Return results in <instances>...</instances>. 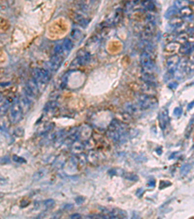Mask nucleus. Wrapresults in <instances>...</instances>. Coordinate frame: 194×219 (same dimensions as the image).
I'll list each match as a JSON object with an SVG mask.
<instances>
[{
	"instance_id": "44",
	"label": "nucleus",
	"mask_w": 194,
	"mask_h": 219,
	"mask_svg": "<svg viewBox=\"0 0 194 219\" xmlns=\"http://www.w3.org/2000/svg\"><path fill=\"white\" fill-rule=\"evenodd\" d=\"M13 160H14L15 162H18V163H25V160L24 159H22V158H19L18 156H16L15 155L14 157H13Z\"/></svg>"
},
{
	"instance_id": "43",
	"label": "nucleus",
	"mask_w": 194,
	"mask_h": 219,
	"mask_svg": "<svg viewBox=\"0 0 194 219\" xmlns=\"http://www.w3.org/2000/svg\"><path fill=\"white\" fill-rule=\"evenodd\" d=\"M148 187L149 188H154L155 186V180L152 178V179H150L149 182H148Z\"/></svg>"
},
{
	"instance_id": "27",
	"label": "nucleus",
	"mask_w": 194,
	"mask_h": 219,
	"mask_svg": "<svg viewBox=\"0 0 194 219\" xmlns=\"http://www.w3.org/2000/svg\"><path fill=\"white\" fill-rule=\"evenodd\" d=\"M176 36L174 33H172V32H168V33H165L164 35H163V39H164V41H165V43H170V42H173L175 39H176Z\"/></svg>"
},
{
	"instance_id": "41",
	"label": "nucleus",
	"mask_w": 194,
	"mask_h": 219,
	"mask_svg": "<svg viewBox=\"0 0 194 219\" xmlns=\"http://www.w3.org/2000/svg\"><path fill=\"white\" fill-rule=\"evenodd\" d=\"M81 65H82V64L80 63V61H79V60H78V58H76L75 61H72V63H71V66H70V67H71V68H78L79 66H81Z\"/></svg>"
},
{
	"instance_id": "49",
	"label": "nucleus",
	"mask_w": 194,
	"mask_h": 219,
	"mask_svg": "<svg viewBox=\"0 0 194 219\" xmlns=\"http://www.w3.org/2000/svg\"><path fill=\"white\" fill-rule=\"evenodd\" d=\"M71 218H81V214H79V213H74V214H72L70 216Z\"/></svg>"
},
{
	"instance_id": "19",
	"label": "nucleus",
	"mask_w": 194,
	"mask_h": 219,
	"mask_svg": "<svg viewBox=\"0 0 194 219\" xmlns=\"http://www.w3.org/2000/svg\"><path fill=\"white\" fill-rule=\"evenodd\" d=\"M192 46H191V44L189 42H186L185 44H182V46L180 47V53L183 54V55H188V54H190L191 50H192Z\"/></svg>"
},
{
	"instance_id": "20",
	"label": "nucleus",
	"mask_w": 194,
	"mask_h": 219,
	"mask_svg": "<svg viewBox=\"0 0 194 219\" xmlns=\"http://www.w3.org/2000/svg\"><path fill=\"white\" fill-rule=\"evenodd\" d=\"M182 24H183V18L181 16H175L170 19V25L175 28L180 27Z\"/></svg>"
},
{
	"instance_id": "31",
	"label": "nucleus",
	"mask_w": 194,
	"mask_h": 219,
	"mask_svg": "<svg viewBox=\"0 0 194 219\" xmlns=\"http://www.w3.org/2000/svg\"><path fill=\"white\" fill-rule=\"evenodd\" d=\"M88 160L90 162L91 164H96L97 160H98V156H97V153L95 151H90L88 156Z\"/></svg>"
},
{
	"instance_id": "28",
	"label": "nucleus",
	"mask_w": 194,
	"mask_h": 219,
	"mask_svg": "<svg viewBox=\"0 0 194 219\" xmlns=\"http://www.w3.org/2000/svg\"><path fill=\"white\" fill-rule=\"evenodd\" d=\"M62 45H63L64 50L69 52V51L72 50V48H73V41L71 39H69V38H66V39H64V41H63Z\"/></svg>"
},
{
	"instance_id": "14",
	"label": "nucleus",
	"mask_w": 194,
	"mask_h": 219,
	"mask_svg": "<svg viewBox=\"0 0 194 219\" xmlns=\"http://www.w3.org/2000/svg\"><path fill=\"white\" fill-rule=\"evenodd\" d=\"M124 109H125L126 112H128L129 114H135V113H137V111L139 109H141V108L139 107V105H138V103H132V102H126L125 104H124Z\"/></svg>"
},
{
	"instance_id": "39",
	"label": "nucleus",
	"mask_w": 194,
	"mask_h": 219,
	"mask_svg": "<svg viewBox=\"0 0 194 219\" xmlns=\"http://www.w3.org/2000/svg\"><path fill=\"white\" fill-rule=\"evenodd\" d=\"M174 116L175 117H177V118H179V117H181V115L183 114V109L181 107H177V108H175L174 109Z\"/></svg>"
},
{
	"instance_id": "17",
	"label": "nucleus",
	"mask_w": 194,
	"mask_h": 219,
	"mask_svg": "<svg viewBox=\"0 0 194 219\" xmlns=\"http://www.w3.org/2000/svg\"><path fill=\"white\" fill-rule=\"evenodd\" d=\"M142 80L145 82V83H150V84H155V81H156V78L152 73L150 72H144L142 75Z\"/></svg>"
},
{
	"instance_id": "10",
	"label": "nucleus",
	"mask_w": 194,
	"mask_h": 219,
	"mask_svg": "<svg viewBox=\"0 0 194 219\" xmlns=\"http://www.w3.org/2000/svg\"><path fill=\"white\" fill-rule=\"evenodd\" d=\"M85 143L82 142L81 140H76L75 142H73L72 144H71V151H72L73 154H75V155H79V154H81L82 152H83V150L85 149Z\"/></svg>"
},
{
	"instance_id": "12",
	"label": "nucleus",
	"mask_w": 194,
	"mask_h": 219,
	"mask_svg": "<svg viewBox=\"0 0 194 219\" xmlns=\"http://www.w3.org/2000/svg\"><path fill=\"white\" fill-rule=\"evenodd\" d=\"M73 20H75L77 24H79L81 25L82 27H86L88 25V24H89V20L88 19H86V18H85L84 16H82L81 14H77V15H75V16L73 17Z\"/></svg>"
},
{
	"instance_id": "25",
	"label": "nucleus",
	"mask_w": 194,
	"mask_h": 219,
	"mask_svg": "<svg viewBox=\"0 0 194 219\" xmlns=\"http://www.w3.org/2000/svg\"><path fill=\"white\" fill-rule=\"evenodd\" d=\"M142 6L144 7L145 9L149 10V11H154V4L152 0H143Z\"/></svg>"
},
{
	"instance_id": "30",
	"label": "nucleus",
	"mask_w": 194,
	"mask_h": 219,
	"mask_svg": "<svg viewBox=\"0 0 194 219\" xmlns=\"http://www.w3.org/2000/svg\"><path fill=\"white\" fill-rule=\"evenodd\" d=\"M191 13H192V9L189 8V7H185V8L180 10V14L181 17H189L191 16Z\"/></svg>"
},
{
	"instance_id": "6",
	"label": "nucleus",
	"mask_w": 194,
	"mask_h": 219,
	"mask_svg": "<svg viewBox=\"0 0 194 219\" xmlns=\"http://www.w3.org/2000/svg\"><path fill=\"white\" fill-rule=\"evenodd\" d=\"M158 122H159V126L162 130H165V128L167 127L168 123H169V115H168V109L163 108L159 113L158 116Z\"/></svg>"
},
{
	"instance_id": "45",
	"label": "nucleus",
	"mask_w": 194,
	"mask_h": 219,
	"mask_svg": "<svg viewBox=\"0 0 194 219\" xmlns=\"http://www.w3.org/2000/svg\"><path fill=\"white\" fill-rule=\"evenodd\" d=\"M167 185H171V182H167V181H161V182H160V185H159V187L161 188V189H163V188L167 187Z\"/></svg>"
},
{
	"instance_id": "8",
	"label": "nucleus",
	"mask_w": 194,
	"mask_h": 219,
	"mask_svg": "<svg viewBox=\"0 0 194 219\" xmlns=\"http://www.w3.org/2000/svg\"><path fill=\"white\" fill-rule=\"evenodd\" d=\"M142 94L147 95V96H154L156 94V89H155V84L145 83L143 86L140 87Z\"/></svg>"
},
{
	"instance_id": "47",
	"label": "nucleus",
	"mask_w": 194,
	"mask_h": 219,
	"mask_svg": "<svg viewBox=\"0 0 194 219\" xmlns=\"http://www.w3.org/2000/svg\"><path fill=\"white\" fill-rule=\"evenodd\" d=\"M84 200H85V199H84L83 197H77V198H76V200H75V202L77 203L78 205H82V203H83V202H84Z\"/></svg>"
},
{
	"instance_id": "42",
	"label": "nucleus",
	"mask_w": 194,
	"mask_h": 219,
	"mask_svg": "<svg viewBox=\"0 0 194 219\" xmlns=\"http://www.w3.org/2000/svg\"><path fill=\"white\" fill-rule=\"evenodd\" d=\"M147 20H148V22H154L155 16L154 14H152V13H150V14L147 15Z\"/></svg>"
},
{
	"instance_id": "37",
	"label": "nucleus",
	"mask_w": 194,
	"mask_h": 219,
	"mask_svg": "<svg viewBox=\"0 0 194 219\" xmlns=\"http://www.w3.org/2000/svg\"><path fill=\"white\" fill-rule=\"evenodd\" d=\"M190 169H191V165L190 164L183 165V167H182V175H185L188 171H190Z\"/></svg>"
},
{
	"instance_id": "22",
	"label": "nucleus",
	"mask_w": 194,
	"mask_h": 219,
	"mask_svg": "<svg viewBox=\"0 0 194 219\" xmlns=\"http://www.w3.org/2000/svg\"><path fill=\"white\" fill-rule=\"evenodd\" d=\"M188 4H189L188 0H175L174 1V6L177 7L179 10L185 8V7H187Z\"/></svg>"
},
{
	"instance_id": "53",
	"label": "nucleus",
	"mask_w": 194,
	"mask_h": 219,
	"mask_svg": "<svg viewBox=\"0 0 194 219\" xmlns=\"http://www.w3.org/2000/svg\"><path fill=\"white\" fill-rule=\"evenodd\" d=\"M190 60H191V61H193V63H194V53H192V54H191V56H190Z\"/></svg>"
},
{
	"instance_id": "48",
	"label": "nucleus",
	"mask_w": 194,
	"mask_h": 219,
	"mask_svg": "<svg viewBox=\"0 0 194 219\" xmlns=\"http://www.w3.org/2000/svg\"><path fill=\"white\" fill-rule=\"evenodd\" d=\"M188 41H189V42H194V32L189 33V36H188Z\"/></svg>"
},
{
	"instance_id": "54",
	"label": "nucleus",
	"mask_w": 194,
	"mask_h": 219,
	"mask_svg": "<svg viewBox=\"0 0 194 219\" xmlns=\"http://www.w3.org/2000/svg\"><path fill=\"white\" fill-rule=\"evenodd\" d=\"M192 10H193V11H194V4L192 5Z\"/></svg>"
},
{
	"instance_id": "15",
	"label": "nucleus",
	"mask_w": 194,
	"mask_h": 219,
	"mask_svg": "<svg viewBox=\"0 0 194 219\" xmlns=\"http://www.w3.org/2000/svg\"><path fill=\"white\" fill-rule=\"evenodd\" d=\"M180 43H178L177 41H173V42H170V43H168L167 45H166V47H165V52H167V53H175V52H177V51H179L180 50Z\"/></svg>"
},
{
	"instance_id": "29",
	"label": "nucleus",
	"mask_w": 194,
	"mask_h": 219,
	"mask_svg": "<svg viewBox=\"0 0 194 219\" xmlns=\"http://www.w3.org/2000/svg\"><path fill=\"white\" fill-rule=\"evenodd\" d=\"M82 31H80L79 29H77V28H74V29L72 30V32H71V37H72V39H74L75 41H79L81 39L82 37Z\"/></svg>"
},
{
	"instance_id": "38",
	"label": "nucleus",
	"mask_w": 194,
	"mask_h": 219,
	"mask_svg": "<svg viewBox=\"0 0 194 219\" xmlns=\"http://www.w3.org/2000/svg\"><path fill=\"white\" fill-rule=\"evenodd\" d=\"M55 106H57V102H55V101H50L45 106V110H46V111H48V110L53 109V108H55Z\"/></svg>"
},
{
	"instance_id": "46",
	"label": "nucleus",
	"mask_w": 194,
	"mask_h": 219,
	"mask_svg": "<svg viewBox=\"0 0 194 219\" xmlns=\"http://www.w3.org/2000/svg\"><path fill=\"white\" fill-rule=\"evenodd\" d=\"M168 87H169L170 89H172V90H176L177 89V87H178V82H172V83L169 84V86Z\"/></svg>"
},
{
	"instance_id": "18",
	"label": "nucleus",
	"mask_w": 194,
	"mask_h": 219,
	"mask_svg": "<svg viewBox=\"0 0 194 219\" xmlns=\"http://www.w3.org/2000/svg\"><path fill=\"white\" fill-rule=\"evenodd\" d=\"M179 14H180V10H179L177 7L173 6V7H170V8L166 11L165 18L166 19H171V18H173L175 16H178Z\"/></svg>"
},
{
	"instance_id": "16",
	"label": "nucleus",
	"mask_w": 194,
	"mask_h": 219,
	"mask_svg": "<svg viewBox=\"0 0 194 219\" xmlns=\"http://www.w3.org/2000/svg\"><path fill=\"white\" fill-rule=\"evenodd\" d=\"M26 87L28 88V89L31 91L33 94L35 95V96H37V94L39 92V87H38V84H37V82L35 81L34 79H30V80H28V82H27V84H26Z\"/></svg>"
},
{
	"instance_id": "5",
	"label": "nucleus",
	"mask_w": 194,
	"mask_h": 219,
	"mask_svg": "<svg viewBox=\"0 0 194 219\" xmlns=\"http://www.w3.org/2000/svg\"><path fill=\"white\" fill-rule=\"evenodd\" d=\"M106 135L112 141H114V142H119V141L124 139V137H125L126 135V133H119V131H117L116 130H111V129H109V130L107 131Z\"/></svg>"
},
{
	"instance_id": "35",
	"label": "nucleus",
	"mask_w": 194,
	"mask_h": 219,
	"mask_svg": "<svg viewBox=\"0 0 194 219\" xmlns=\"http://www.w3.org/2000/svg\"><path fill=\"white\" fill-rule=\"evenodd\" d=\"M85 147L86 148V149H92V148H94V146H95V142L93 141V139H91V138H89V139H88V140H85Z\"/></svg>"
},
{
	"instance_id": "24",
	"label": "nucleus",
	"mask_w": 194,
	"mask_h": 219,
	"mask_svg": "<svg viewBox=\"0 0 194 219\" xmlns=\"http://www.w3.org/2000/svg\"><path fill=\"white\" fill-rule=\"evenodd\" d=\"M31 99H29L27 96H25V95H24L22 97V99H20V104H22V108H25V109H28L29 106H30V103H31Z\"/></svg>"
},
{
	"instance_id": "2",
	"label": "nucleus",
	"mask_w": 194,
	"mask_h": 219,
	"mask_svg": "<svg viewBox=\"0 0 194 219\" xmlns=\"http://www.w3.org/2000/svg\"><path fill=\"white\" fill-rule=\"evenodd\" d=\"M22 117V106L20 102H15L10 108V120L12 123H18Z\"/></svg>"
},
{
	"instance_id": "32",
	"label": "nucleus",
	"mask_w": 194,
	"mask_h": 219,
	"mask_svg": "<svg viewBox=\"0 0 194 219\" xmlns=\"http://www.w3.org/2000/svg\"><path fill=\"white\" fill-rule=\"evenodd\" d=\"M123 176H124V178H125L126 180H130V181H137V180L139 179L138 175L133 173V172H128V173L124 174Z\"/></svg>"
},
{
	"instance_id": "40",
	"label": "nucleus",
	"mask_w": 194,
	"mask_h": 219,
	"mask_svg": "<svg viewBox=\"0 0 194 219\" xmlns=\"http://www.w3.org/2000/svg\"><path fill=\"white\" fill-rule=\"evenodd\" d=\"M44 175H45L44 171H37V172H36V174H34V176H33V178H34L35 180H38V179H40L42 176H44Z\"/></svg>"
},
{
	"instance_id": "50",
	"label": "nucleus",
	"mask_w": 194,
	"mask_h": 219,
	"mask_svg": "<svg viewBox=\"0 0 194 219\" xmlns=\"http://www.w3.org/2000/svg\"><path fill=\"white\" fill-rule=\"evenodd\" d=\"M194 107V101H192L191 103H189L188 104V106H187V109L188 110H190V109H192V108Z\"/></svg>"
},
{
	"instance_id": "51",
	"label": "nucleus",
	"mask_w": 194,
	"mask_h": 219,
	"mask_svg": "<svg viewBox=\"0 0 194 219\" xmlns=\"http://www.w3.org/2000/svg\"><path fill=\"white\" fill-rule=\"evenodd\" d=\"M142 192H144V189H142V188H141V189H138L137 192H136V195L141 196V193H142Z\"/></svg>"
},
{
	"instance_id": "9",
	"label": "nucleus",
	"mask_w": 194,
	"mask_h": 219,
	"mask_svg": "<svg viewBox=\"0 0 194 219\" xmlns=\"http://www.w3.org/2000/svg\"><path fill=\"white\" fill-rule=\"evenodd\" d=\"M79 135H80V139L82 140H88L90 138L91 135V129L88 125H84L83 127L79 131Z\"/></svg>"
},
{
	"instance_id": "36",
	"label": "nucleus",
	"mask_w": 194,
	"mask_h": 219,
	"mask_svg": "<svg viewBox=\"0 0 194 219\" xmlns=\"http://www.w3.org/2000/svg\"><path fill=\"white\" fill-rule=\"evenodd\" d=\"M55 202L53 201V199H49V200H46L44 202V205L46 207L47 209H50V208H53L55 207Z\"/></svg>"
},
{
	"instance_id": "3",
	"label": "nucleus",
	"mask_w": 194,
	"mask_h": 219,
	"mask_svg": "<svg viewBox=\"0 0 194 219\" xmlns=\"http://www.w3.org/2000/svg\"><path fill=\"white\" fill-rule=\"evenodd\" d=\"M181 63V58L178 55H172L166 60V68H167L168 74L173 75L175 74L176 69L178 68L179 64Z\"/></svg>"
},
{
	"instance_id": "7",
	"label": "nucleus",
	"mask_w": 194,
	"mask_h": 219,
	"mask_svg": "<svg viewBox=\"0 0 194 219\" xmlns=\"http://www.w3.org/2000/svg\"><path fill=\"white\" fill-rule=\"evenodd\" d=\"M62 58L61 56L58 55H53L51 58L50 63H49V67L52 71H57L58 68L60 67L61 63H62Z\"/></svg>"
},
{
	"instance_id": "26",
	"label": "nucleus",
	"mask_w": 194,
	"mask_h": 219,
	"mask_svg": "<svg viewBox=\"0 0 194 219\" xmlns=\"http://www.w3.org/2000/svg\"><path fill=\"white\" fill-rule=\"evenodd\" d=\"M86 161H88V157H86V155H84V154H82V153L79 154L78 157H77V164L79 165V166L84 167L86 166Z\"/></svg>"
},
{
	"instance_id": "13",
	"label": "nucleus",
	"mask_w": 194,
	"mask_h": 219,
	"mask_svg": "<svg viewBox=\"0 0 194 219\" xmlns=\"http://www.w3.org/2000/svg\"><path fill=\"white\" fill-rule=\"evenodd\" d=\"M108 218H125L126 213L121 209H113L107 213Z\"/></svg>"
},
{
	"instance_id": "4",
	"label": "nucleus",
	"mask_w": 194,
	"mask_h": 219,
	"mask_svg": "<svg viewBox=\"0 0 194 219\" xmlns=\"http://www.w3.org/2000/svg\"><path fill=\"white\" fill-rule=\"evenodd\" d=\"M155 33V24L154 22H149L145 25L143 30V39L150 40Z\"/></svg>"
},
{
	"instance_id": "11",
	"label": "nucleus",
	"mask_w": 194,
	"mask_h": 219,
	"mask_svg": "<svg viewBox=\"0 0 194 219\" xmlns=\"http://www.w3.org/2000/svg\"><path fill=\"white\" fill-rule=\"evenodd\" d=\"M77 58L82 65H84V64H86L90 61V54L85 50H80L77 54Z\"/></svg>"
},
{
	"instance_id": "33",
	"label": "nucleus",
	"mask_w": 194,
	"mask_h": 219,
	"mask_svg": "<svg viewBox=\"0 0 194 219\" xmlns=\"http://www.w3.org/2000/svg\"><path fill=\"white\" fill-rule=\"evenodd\" d=\"M42 70V79L43 81L46 82V83H48L49 81H50L51 79V73L49 70H46V69H41Z\"/></svg>"
},
{
	"instance_id": "52",
	"label": "nucleus",
	"mask_w": 194,
	"mask_h": 219,
	"mask_svg": "<svg viewBox=\"0 0 194 219\" xmlns=\"http://www.w3.org/2000/svg\"><path fill=\"white\" fill-rule=\"evenodd\" d=\"M64 207L66 208V209H67V208H72L73 207V205H65Z\"/></svg>"
},
{
	"instance_id": "34",
	"label": "nucleus",
	"mask_w": 194,
	"mask_h": 219,
	"mask_svg": "<svg viewBox=\"0 0 194 219\" xmlns=\"http://www.w3.org/2000/svg\"><path fill=\"white\" fill-rule=\"evenodd\" d=\"M63 52H64V48H63V45L57 44V45H55V48H53V53H55V55L61 56V54H62Z\"/></svg>"
},
{
	"instance_id": "21",
	"label": "nucleus",
	"mask_w": 194,
	"mask_h": 219,
	"mask_svg": "<svg viewBox=\"0 0 194 219\" xmlns=\"http://www.w3.org/2000/svg\"><path fill=\"white\" fill-rule=\"evenodd\" d=\"M188 34L187 32H181L177 37H176V41L180 44H185L186 42H188Z\"/></svg>"
},
{
	"instance_id": "1",
	"label": "nucleus",
	"mask_w": 194,
	"mask_h": 219,
	"mask_svg": "<svg viewBox=\"0 0 194 219\" xmlns=\"http://www.w3.org/2000/svg\"><path fill=\"white\" fill-rule=\"evenodd\" d=\"M157 99L154 96H147V95L142 94L138 99V105L141 108V110H147L150 108L156 106Z\"/></svg>"
},
{
	"instance_id": "23",
	"label": "nucleus",
	"mask_w": 194,
	"mask_h": 219,
	"mask_svg": "<svg viewBox=\"0 0 194 219\" xmlns=\"http://www.w3.org/2000/svg\"><path fill=\"white\" fill-rule=\"evenodd\" d=\"M119 119L123 123H128V122H131L132 120V117H131V114H129L128 112H122L121 114H119Z\"/></svg>"
}]
</instances>
